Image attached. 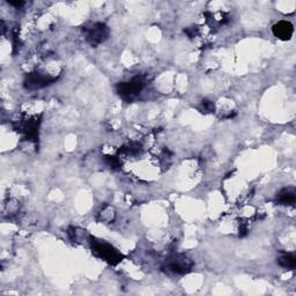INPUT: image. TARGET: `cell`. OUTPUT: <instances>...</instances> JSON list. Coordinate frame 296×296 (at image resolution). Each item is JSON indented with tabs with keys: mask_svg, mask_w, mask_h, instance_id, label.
<instances>
[{
	"mask_svg": "<svg viewBox=\"0 0 296 296\" xmlns=\"http://www.w3.org/2000/svg\"><path fill=\"white\" fill-rule=\"evenodd\" d=\"M91 250L98 258L103 259L111 265H117L122 262L123 257L118 250L115 249L110 244L103 242V241H93L91 242Z\"/></svg>",
	"mask_w": 296,
	"mask_h": 296,
	"instance_id": "6da1fadb",
	"label": "cell"
},
{
	"mask_svg": "<svg viewBox=\"0 0 296 296\" xmlns=\"http://www.w3.org/2000/svg\"><path fill=\"white\" fill-rule=\"evenodd\" d=\"M145 86L144 80L141 78H133L132 80L126 82H122L117 86V91H118L119 96L127 102L133 101Z\"/></svg>",
	"mask_w": 296,
	"mask_h": 296,
	"instance_id": "7a4b0ae2",
	"label": "cell"
},
{
	"mask_svg": "<svg viewBox=\"0 0 296 296\" xmlns=\"http://www.w3.org/2000/svg\"><path fill=\"white\" fill-rule=\"evenodd\" d=\"M87 42L91 46H97L103 43L109 36V28L104 23H94L90 28L86 29Z\"/></svg>",
	"mask_w": 296,
	"mask_h": 296,
	"instance_id": "3957f363",
	"label": "cell"
},
{
	"mask_svg": "<svg viewBox=\"0 0 296 296\" xmlns=\"http://www.w3.org/2000/svg\"><path fill=\"white\" fill-rule=\"evenodd\" d=\"M193 263L185 256H175L167 262L166 268L174 274H186L192 270Z\"/></svg>",
	"mask_w": 296,
	"mask_h": 296,
	"instance_id": "277c9868",
	"label": "cell"
},
{
	"mask_svg": "<svg viewBox=\"0 0 296 296\" xmlns=\"http://www.w3.org/2000/svg\"><path fill=\"white\" fill-rule=\"evenodd\" d=\"M54 80H56V78H52V76H50L49 74H44V73H29L24 80V87L30 90L39 89L52 83Z\"/></svg>",
	"mask_w": 296,
	"mask_h": 296,
	"instance_id": "5b68a950",
	"label": "cell"
},
{
	"mask_svg": "<svg viewBox=\"0 0 296 296\" xmlns=\"http://www.w3.org/2000/svg\"><path fill=\"white\" fill-rule=\"evenodd\" d=\"M272 31L276 37L279 39H283V41H290L293 36L294 32V28L293 24L288 21H280L273 25Z\"/></svg>",
	"mask_w": 296,
	"mask_h": 296,
	"instance_id": "8992f818",
	"label": "cell"
},
{
	"mask_svg": "<svg viewBox=\"0 0 296 296\" xmlns=\"http://www.w3.org/2000/svg\"><path fill=\"white\" fill-rule=\"evenodd\" d=\"M38 124L37 119L25 120L23 125L21 126V131L28 140H35L38 137Z\"/></svg>",
	"mask_w": 296,
	"mask_h": 296,
	"instance_id": "52a82bcc",
	"label": "cell"
},
{
	"mask_svg": "<svg viewBox=\"0 0 296 296\" xmlns=\"http://www.w3.org/2000/svg\"><path fill=\"white\" fill-rule=\"evenodd\" d=\"M296 193L293 188H287L281 190V191L277 195V202L280 205H292L295 202Z\"/></svg>",
	"mask_w": 296,
	"mask_h": 296,
	"instance_id": "ba28073f",
	"label": "cell"
},
{
	"mask_svg": "<svg viewBox=\"0 0 296 296\" xmlns=\"http://www.w3.org/2000/svg\"><path fill=\"white\" fill-rule=\"evenodd\" d=\"M278 264H279L281 268L287 269V270H294L296 266V257L293 254H286L283 255L281 257L278 259Z\"/></svg>",
	"mask_w": 296,
	"mask_h": 296,
	"instance_id": "9c48e42d",
	"label": "cell"
},
{
	"mask_svg": "<svg viewBox=\"0 0 296 296\" xmlns=\"http://www.w3.org/2000/svg\"><path fill=\"white\" fill-rule=\"evenodd\" d=\"M202 110H203V112H212V111H214V104H213V102L207 101V100L203 101L202 102Z\"/></svg>",
	"mask_w": 296,
	"mask_h": 296,
	"instance_id": "30bf717a",
	"label": "cell"
},
{
	"mask_svg": "<svg viewBox=\"0 0 296 296\" xmlns=\"http://www.w3.org/2000/svg\"><path fill=\"white\" fill-rule=\"evenodd\" d=\"M107 162L111 168L119 167V160L116 156H107Z\"/></svg>",
	"mask_w": 296,
	"mask_h": 296,
	"instance_id": "8fae6325",
	"label": "cell"
},
{
	"mask_svg": "<svg viewBox=\"0 0 296 296\" xmlns=\"http://www.w3.org/2000/svg\"><path fill=\"white\" fill-rule=\"evenodd\" d=\"M8 3H9V5L15 6V7H21V6L24 5L23 1H8Z\"/></svg>",
	"mask_w": 296,
	"mask_h": 296,
	"instance_id": "7c38bea8",
	"label": "cell"
}]
</instances>
